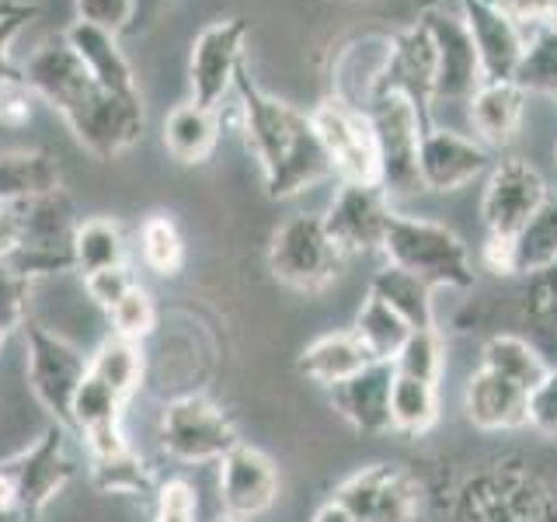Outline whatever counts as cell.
Listing matches in <instances>:
<instances>
[{
  "label": "cell",
  "mask_w": 557,
  "mask_h": 522,
  "mask_svg": "<svg viewBox=\"0 0 557 522\" xmlns=\"http://www.w3.org/2000/svg\"><path fill=\"white\" fill-rule=\"evenodd\" d=\"M352 331H356V338L366 345V352H370L376 362H394L400 345H405L411 335V327L400 321L387 303L376 300L373 293H366Z\"/></svg>",
  "instance_id": "obj_31"
},
{
  "label": "cell",
  "mask_w": 557,
  "mask_h": 522,
  "mask_svg": "<svg viewBox=\"0 0 557 522\" xmlns=\"http://www.w3.org/2000/svg\"><path fill=\"white\" fill-rule=\"evenodd\" d=\"M122 408H126V400H122L109 383H101L98 376L87 373L74 394V405H70V425H77L84 439L87 435L109 432V428H122Z\"/></svg>",
  "instance_id": "obj_33"
},
{
  "label": "cell",
  "mask_w": 557,
  "mask_h": 522,
  "mask_svg": "<svg viewBox=\"0 0 557 522\" xmlns=\"http://www.w3.org/2000/svg\"><path fill=\"white\" fill-rule=\"evenodd\" d=\"M278 498V474L275 463L255 446L237 443L220 460V505L226 515L255 519L269 512Z\"/></svg>",
  "instance_id": "obj_17"
},
{
  "label": "cell",
  "mask_w": 557,
  "mask_h": 522,
  "mask_svg": "<svg viewBox=\"0 0 557 522\" xmlns=\"http://www.w3.org/2000/svg\"><path fill=\"white\" fill-rule=\"evenodd\" d=\"M32 87L25 84V77H14L8 84H0V122L4 126H25V122L32 119Z\"/></svg>",
  "instance_id": "obj_44"
},
{
  "label": "cell",
  "mask_w": 557,
  "mask_h": 522,
  "mask_svg": "<svg viewBox=\"0 0 557 522\" xmlns=\"http://www.w3.org/2000/svg\"><path fill=\"white\" fill-rule=\"evenodd\" d=\"M150 4H153V0H136V17H139V14H144V11H147Z\"/></svg>",
  "instance_id": "obj_48"
},
{
  "label": "cell",
  "mask_w": 557,
  "mask_h": 522,
  "mask_svg": "<svg viewBox=\"0 0 557 522\" xmlns=\"http://www.w3.org/2000/svg\"><path fill=\"white\" fill-rule=\"evenodd\" d=\"M495 4L509 14L522 32L550 22V0H495Z\"/></svg>",
  "instance_id": "obj_45"
},
{
  "label": "cell",
  "mask_w": 557,
  "mask_h": 522,
  "mask_svg": "<svg viewBox=\"0 0 557 522\" xmlns=\"http://www.w3.org/2000/svg\"><path fill=\"white\" fill-rule=\"evenodd\" d=\"M391 196L380 185L338 182L335 199H331L324 220L327 237L335 240L342 254H370L383 248V234L391 223Z\"/></svg>",
  "instance_id": "obj_12"
},
{
  "label": "cell",
  "mask_w": 557,
  "mask_h": 522,
  "mask_svg": "<svg viewBox=\"0 0 557 522\" xmlns=\"http://www.w3.org/2000/svg\"><path fill=\"white\" fill-rule=\"evenodd\" d=\"M425 32L435 49V87H432V101H470L474 91L484 84V70L478 60V49L470 32L463 25L460 11H446L432 8L425 11Z\"/></svg>",
  "instance_id": "obj_11"
},
{
  "label": "cell",
  "mask_w": 557,
  "mask_h": 522,
  "mask_svg": "<svg viewBox=\"0 0 557 522\" xmlns=\"http://www.w3.org/2000/svg\"><path fill=\"white\" fill-rule=\"evenodd\" d=\"M60 191V164L42 150L0 153V206H22Z\"/></svg>",
  "instance_id": "obj_24"
},
{
  "label": "cell",
  "mask_w": 557,
  "mask_h": 522,
  "mask_svg": "<svg viewBox=\"0 0 557 522\" xmlns=\"http://www.w3.org/2000/svg\"><path fill=\"white\" fill-rule=\"evenodd\" d=\"M22 77L35 98L66 119L81 144L98 157H115L144 139V98H119L101 87L66 39H49L32 52Z\"/></svg>",
  "instance_id": "obj_1"
},
{
  "label": "cell",
  "mask_w": 557,
  "mask_h": 522,
  "mask_svg": "<svg viewBox=\"0 0 557 522\" xmlns=\"http://www.w3.org/2000/svg\"><path fill=\"white\" fill-rule=\"evenodd\" d=\"M512 80L527 95L557 98V25H536L527 32V49Z\"/></svg>",
  "instance_id": "obj_34"
},
{
  "label": "cell",
  "mask_w": 557,
  "mask_h": 522,
  "mask_svg": "<svg viewBox=\"0 0 557 522\" xmlns=\"http://www.w3.org/2000/svg\"><path fill=\"white\" fill-rule=\"evenodd\" d=\"M77 17L115 35H126L136 22V0H77Z\"/></svg>",
  "instance_id": "obj_40"
},
{
  "label": "cell",
  "mask_w": 557,
  "mask_h": 522,
  "mask_svg": "<svg viewBox=\"0 0 557 522\" xmlns=\"http://www.w3.org/2000/svg\"><path fill=\"white\" fill-rule=\"evenodd\" d=\"M87 373L98 376L101 383H109V387L122 397L129 400L139 387V376H144V356H139V341H129V338H104L98 345V352L87 359Z\"/></svg>",
  "instance_id": "obj_32"
},
{
  "label": "cell",
  "mask_w": 557,
  "mask_h": 522,
  "mask_svg": "<svg viewBox=\"0 0 557 522\" xmlns=\"http://www.w3.org/2000/svg\"><path fill=\"white\" fill-rule=\"evenodd\" d=\"M32 17H35L32 4H17V0H4V4H0V84L22 77V70H14L11 63V42Z\"/></svg>",
  "instance_id": "obj_39"
},
{
  "label": "cell",
  "mask_w": 557,
  "mask_h": 522,
  "mask_svg": "<svg viewBox=\"0 0 557 522\" xmlns=\"http://www.w3.org/2000/svg\"><path fill=\"white\" fill-rule=\"evenodd\" d=\"M446 4V0H418V8H422V11H432V8H443Z\"/></svg>",
  "instance_id": "obj_47"
},
{
  "label": "cell",
  "mask_w": 557,
  "mask_h": 522,
  "mask_svg": "<svg viewBox=\"0 0 557 522\" xmlns=\"http://www.w3.org/2000/svg\"><path fill=\"white\" fill-rule=\"evenodd\" d=\"M109 321H112V331H115L119 338H129V341L147 338L150 331L157 327V307H153V300H150V293L136 283V286L109 310Z\"/></svg>",
  "instance_id": "obj_38"
},
{
  "label": "cell",
  "mask_w": 557,
  "mask_h": 522,
  "mask_svg": "<svg viewBox=\"0 0 557 522\" xmlns=\"http://www.w3.org/2000/svg\"><path fill=\"white\" fill-rule=\"evenodd\" d=\"M310 122L318 129V139L331 161V171L338 174V182L380 185V150L370 112L327 95L310 112Z\"/></svg>",
  "instance_id": "obj_6"
},
{
  "label": "cell",
  "mask_w": 557,
  "mask_h": 522,
  "mask_svg": "<svg viewBox=\"0 0 557 522\" xmlns=\"http://www.w3.org/2000/svg\"><path fill=\"white\" fill-rule=\"evenodd\" d=\"M220 522H251V519H237V515H223Z\"/></svg>",
  "instance_id": "obj_50"
},
{
  "label": "cell",
  "mask_w": 557,
  "mask_h": 522,
  "mask_svg": "<svg viewBox=\"0 0 557 522\" xmlns=\"http://www.w3.org/2000/svg\"><path fill=\"white\" fill-rule=\"evenodd\" d=\"M376 362L366 345L356 338V331H335V335H321L318 341H310L300 356V370L324 387H338V383L352 380L362 373L366 365Z\"/></svg>",
  "instance_id": "obj_25"
},
{
  "label": "cell",
  "mask_w": 557,
  "mask_h": 522,
  "mask_svg": "<svg viewBox=\"0 0 557 522\" xmlns=\"http://www.w3.org/2000/svg\"><path fill=\"white\" fill-rule=\"evenodd\" d=\"M457 4L470 39H474L484 80H512L522 49H527V32L495 0H457Z\"/></svg>",
  "instance_id": "obj_16"
},
{
  "label": "cell",
  "mask_w": 557,
  "mask_h": 522,
  "mask_svg": "<svg viewBox=\"0 0 557 522\" xmlns=\"http://www.w3.org/2000/svg\"><path fill=\"white\" fill-rule=\"evenodd\" d=\"M370 293L376 296V300L387 303L411 331L435 327L432 286L422 283L418 275H411V272H405V269H397V265H383V269L373 275Z\"/></svg>",
  "instance_id": "obj_26"
},
{
  "label": "cell",
  "mask_w": 557,
  "mask_h": 522,
  "mask_svg": "<svg viewBox=\"0 0 557 522\" xmlns=\"http://www.w3.org/2000/svg\"><path fill=\"white\" fill-rule=\"evenodd\" d=\"M492 167V153L478 136H463L457 129L425 126L422 150H418V178L422 191H453L474 182Z\"/></svg>",
  "instance_id": "obj_14"
},
{
  "label": "cell",
  "mask_w": 557,
  "mask_h": 522,
  "mask_svg": "<svg viewBox=\"0 0 557 522\" xmlns=\"http://www.w3.org/2000/svg\"><path fill=\"white\" fill-rule=\"evenodd\" d=\"M470 104V126L484 147H505L519 133L522 109H527V91L516 80H484Z\"/></svg>",
  "instance_id": "obj_22"
},
{
  "label": "cell",
  "mask_w": 557,
  "mask_h": 522,
  "mask_svg": "<svg viewBox=\"0 0 557 522\" xmlns=\"http://www.w3.org/2000/svg\"><path fill=\"white\" fill-rule=\"evenodd\" d=\"M237 428L213 400L199 394L178 397L164 408L161 446L182 463H220L237 446Z\"/></svg>",
  "instance_id": "obj_7"
},
{
  "label": "cell",
  "mask_w": 557,
  "mask_h": 522,
  "mask_svg": "<svg viewBox=\"0 0 557 522\" xmlns=\"http://www.w3.org/2000/svg\"><path fill=\"white\" fill-rule=\"evenodd\" d=\"M383 258L387 265H397L411 275H418L432 289H470L474 286V265H470L467 244L449 231V226L425 220V216H408V213H391L387 234H383Z\"/></svg>",
  "instance_id": "obj_3"
},
{
  "label": "cell",
  "mask_w": 557,
  "mask_h": 522,
  "mask_svg": "<svg viewBox=\"0 0 557 522\" xmlns=\"http://www.w3.org/2000/svg\"><path fill=\"white\" fill-rule=\"evenodd\" d=\"M463 411L467 418L484 432H505L527 425L530 411V394L516 387L512 380H505L492 370H481L467 380L463 390Z\"/></svg>",
  "instance_id": "obj_21"
},
{
  "label": "cell",
  "mask_w": 557,
  "mask_h": 522,
  "mask_svg": "<svg viewBox=\"0 0 557 522\" xmlns=\"http://www.w3.org/2000/svg\"><path fill=\"white\" fill-rule=\"evenodd\" d=\"M432 87H435V49H432L425 25L418 22L414 28L391 39V57H387V66H383L380 91L405 95L418 112L432 119V109H435Z\"/></svg>",
  "instance_id": "obj_18"
},
{
  "label": "cell",
  "mask_w": 557,
  "mask_h": 522,
  "mask_svg": "<svg viewBox=\"0 0 557 522\" xmlns=\"http://www.w3.org/2000/svg\"><path fill=\"white\" fill-rule=\"evenodd\" d=\"M342 251L327 237L321 216H289L272 237L269 269L278 283H286L300 293H321L335 283L342 269Z\"/></svg>",
  "instance_id": "obj_5"
},
{
  "label": "cell",
  "mask_w": 557,
  "mask_h": 522,
  "mask_svg": "<svg viewBox=\"0 0 557 522\" xmlns=\"http://www.w3.org/2000/svg\"><path fill=\"white\" fill-rule=\"evenodd\" d=\"M547 182L533 164L522 157H502L487 171L484 196H481V220L487 226V237L512 240L522 226L533 220V213L547 202Z\"/></svg>",
  "instance_id": "obj_8"
},
{
  "label": "cell",
  "mask_w": 557,
  "mask_h": 522,
  "mask_svg": "<svg viewBox=\"0 0 557 522\" xmlns=\"http://www.w3.org/2000/svg\"><path fill=\"white\" fill-rule=\"evenodd\" d=\"M139 254L157 275H178L185 265V240L171 216L153 213L139 223Z\"/></svg>",
  "instance_id": "obj_35"
},
{
  "label": "cell",
  "mask_w": 557,
  "mask_h": 522,
  "mask_svg": "<svg viewBox=\"0 0 557 522\" xmlns=\"http://www.w3.org/2000/svg\"><path fill=\"white\" fill-rule=\"evenodd\" d=\"M527 422L544 432V435H557V370L547 373V380L540 387L530 390V411Z\"/></svg>",
  "instance_id": "obj_43"
},
{
  "label": "cell",
  "mask_w": 557,
  "mask_h": 522,
  "mask_svg": "<svg viewBox=\"0 0 557 522\" xmlns=\"http://www.w3.org/2000/svg\"><path fill=\"white\" fill-rule=\"evenodd\" d=\"M25 348H28V383L42 408L57 418L70 422V405L87 376V356L77 345H70L63 335H52L42 324H25Z\"/></svg>",
  "instance_id": "obj_10"
},
{
  "label": "cell",
  "mask_w": 557,
  "mask_h": 522,
  "mask_svg": "<svg viewBox=\"0 0 557 522\" xmlns=\"http://www.w3.org/2000/svg\"><path fill=\"white\" fill-rule=\"evenodd\" d=\"M63 39L77 52V60L87 66V74H91L101 87H109V91L119 98H139L136 74L126 60V52L119 46L115 32L91 25V22H81L77 17V22L63 32Z\"/></svg>",
  "instance_id": "obj_20"
},
{
  "label": "cell",
  "mask_w": 557,
  "mask_h": 522,
  "mask_svg": "<svg viewBox=\"0 0 557 522\" xmlns=\"http://www.w3.org/2000/svg\"><path fill=\"white\" fill-rule=\"evenodd\" d=\"M133 286H136V278H133L129 265H119V269H104V272H95V275H84V289H87V296H91V300H95L104 313H109Z\"/></svg>",
  "instance_id": "obj_42"
},
{
  "label": "cell",
  "mask_w": 557,
  "mask_h": 522,
  "mask_svg": "<svg viewBox=\"0 0 557 522\" xmlns=\"http://www.w3.org/2000/svg\"><path fill=\"white\" fill-rule=\"evenodd\" d=\"M547 25H557V0H550V22Z\"/></svg>",
  "instance_id": "obj_49"
},
{
  "label": "cell",
  "mask_w": 557,
  "mask_h": 522,
  "mask_svg": "<svg viewBox=\"0 0 557 522\" xmlns=\"http://www.w3.org/2000/svg\"><path fill=\"white\" fill-rule=\"evenodd\" d=\"M391 383L394 362H370L352 380L331 387V405L359 432H391Z\"/></svg>",
  "instance_id": "obj_19"
},
{
  "label": "cell",
  "mask_w": 557,
  "mask_h": 522,
  "mask_svg": "<svg viewBox=\"0 0 557 522\" xmlns=\"http://www.w3.org/2000/svg\"><path fill=\"white\" fill-rule=\"evenodd\" d=\"M440 422V387L414 376L394 373L391 383V428L422 435Z\"/></svg>",
  "instance_id": "obj_30"
},
{
  "label": "cell",
  "mask_w": 557,
  "mask_h": 522,
  "mask_svg": "<svg viewBox=\"0 0 557 522\" xmlns=\"http://www.w3.org/2000/svg\"><path fill=\"white\" fill-rule=\"evenodd\" d=\"M244 39H248L244 17H220L196 35L188 57L191 101L206 104V109H220L234 95L237 74L244 66Z\"/></svg>",
  "instance_id": "obj_9"
},
{
  "label": "cell",
  "mask_w": 557,
  "mask_h": 522,
  "mask_svg": "<svg viewBox=\"0 0 557 522\" xmlns=\"http://www.w3.org/2000/svg\"><path fill=\"white\" fill-rule=\"evenodd\" d=\"M70 251H74V269L81 275L126 265V237H122L115 220H104V216L77 223L74 248Z\"/></svg>",
  "instance_id": "obj_29"
},
{
  "label": "cell",
  "mask_w": 557,
  "mask_h": 522,
  "mask_svg": "<svg viewBox=\"0 0 557 522\" xmlns=\"http://www.w3.org/2000/svg\"><path fill=\"white\" fill-rule=\"evenodd\" d=\"M234 98L240 133L248 139V150L255 153L272 199H293L304 188L324 182L327 174H335L310 112H300L296 104L278 101L265 87H258L248 66H240Z\"/></svg>",
  "instance_id": "obj_2"
},
{
  "label": "cell",
  "mask_w": 557,
  "mask_h": 522,
  "mask_svg": "<svg viewBox=\"0 0 557 522\" xmlns=\"http://www.w3.org/2000/svg\"><path fill=\"white\" fill-rule=\"evenodd\" d=\"M220 144V109L185 101L171 109L164 119V147L174 161L182 164H202Z\"/></svg>",
  "instance_id": "obj_23"
},
{
  "label": "cell",
  "mask_w": 557,
  "mask_h": 522,
  "mask_svg": "<svg viewBox=\"0 0 557 522\" xmlns=\"http://www.w3.org/2000/svg\"><path fill=\"white\" fill-rule=\"evenodd\" d=\"M91 477L101 492L112 495H139L150 487V470L133 446H122L109 457H91Z\"/></svg>",
  "instance_id": "obj_36"
},
{
  "label": "cell",
  "mask_w": 557,
  "mask_h": 522,
  "mask_svg": "<svg viewBox=\"0 0 557 522\" xmlns=\"http://www.w3.org/2000/svg\"><path fill=\"white\" fill-rule=\"evenodd\" d=\"M17 495V515H35L42 505L60 492L74 474V460L66 457V435L60 425H52L39 443L17 460L0 463Z\"/></svg>",
  "instance_id": "obj_15"
},
{
  "label": "cell",
  "mask_w": 557,
  "mask_h": 522,
  "mask_svg": "<svg viewBox=\"0 0 557 522\" xmlns=\"http://www.w3.org/2000/svg\"><path fill=\"white\" fill-rule=\"evenodd\" d=\"M512 251V275H533L557 265V196L536 209L533 220L509 240Z\"/></svg>",
  "instance_id": "obj_27"
},
{
  "label": "cell",
  "mask_w": 557,
  "mask_h": 522,
  "mask_svg": "<svg viewBox=\"0 0 557 522\" xmlns=\"http://www.w3.org/2000/svg\"><path fill=\"white\" fill-rule=\"evenodd\" d=\"M484 370H492L505 380H512L516 387L533 390L547 380V373L554 365L536 352L530 341H522L516 335H495L484 345Z\"/></svg>",
  "instance_id": "obj_28"
},
{
  "label": "cell",
  "mask_w": 557,
  "mask_h": 522,
  "mask_svg": "<svg viewBox=\"0 0 557 522\" xmlns=\"http://www.w3.org/2000/svg\"><path fill=\"white\" fill-rule=\"evenodd\" d=\"M313 522H356V519H352V512H348L338 498H331V501H324L321 509H318V515H313Z\"/></svg>",
  "instance_id": "obj_46"
},
{
  "label": "cell",
  "mask_w": 557,
  "mask_h": 522,
  "mask_svg": "<svg viewBox=\"0 0 557 522\" xmlns=\"http://www.w3.org/2000/svg\"><path fill=\"white\" fill-rule=\"evenodd\" d=\"M4 335H8V331H4V327H0V345H4Z\"/></svg>",
  "instance_id": "obj_51"
},
{
  "label": "cell",
  "mask_w": 557,
  "mask_h": 522,
  "mask_svg": "<svg viewBox=\"0 0 557 522\" xmlns=\"http://www.w3.org/2000/svg\"><path fill=\"white\" fill-rule=\"evenodd\" d=\"M443 370H446V348H443V338L435 327L411 331L408 341L400 345V352L394 356V373H400V376L440 383Z\"/></svg>",
  "instance_id": "obj_37"
},
{
  "label": "cell",
  "mask_w": 557,
  "mask_h": 522,
  "mask_svg": "<svg viewBox=\"0 0 557 522\" xmlns=\"http://www.w3.org/2000/svg\"><path fill=\"white\" fill-rule=\"evenodd\" d=\"M196 512H199V501H196V492H191L188 481L174 477V481L161 484L153 522H196Z\"/></svg>",
  "instance_id": "obj_41"
},
{
  "label": "cell",
  "mask_w": 557,
  "mask_h": 522,
  "mask_svg": "<svg viewBox=\"0 0 557 522\" xmlns=\"http://www.w3.org/2000/svg\"><path fill=\"white\" fill-rule=\"evenodd\" d=\"M366 112H370L376 150H380V188L387 191L391 199L422 191L418 150H422V133L425 126H432V119H425L397 91H380L366 104Z\"/></svg>",
  "instance_id": "obj_4"
},
{
  "label": "cell",
  "mask_w": 557,
  "mask_h": 522,
  "mask_svg": "<svg viewBox=\"0 0 557 522\" xmlns=\"http://www.w3.org/2000/svg\"><path fill=\"white\" fill-rule=\"evenodd\" d=\"M356 522H414L418 484L400 467H366L348 477L335 495Z\"/></svg>",
  "instance_id": "obj_13"
}]
</instances>
